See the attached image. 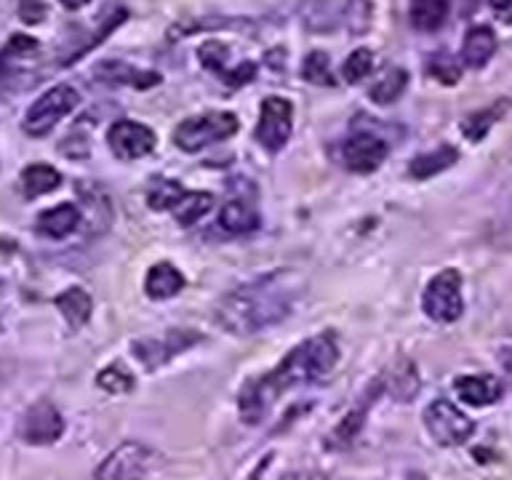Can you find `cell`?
<instances>
[{"label":"cell","instance_id":"cell-1","mask_svg":"<svg viewBox=\"0 0 512 480\" xmlns=\"http://www.w3.org/2000/svg\"><path fill=\"white\" fill-rule=\"evenodd\" d=\"M336 363H339V339L331 331H323V334L312 336L307 342L296 344L294 350L288 352L270 374L243 384L238 398L240 419L248 424H259L262 416L267 414V408L283 392L291 390V387H299V384L323 382L334 371Z\"/></svg>","mask_w":512,"mask_h":480},{"label":"cell","instance_id":"cell-2","mask_svg":"<svg viewBox=\"0 0 512 480\" xmlns=\"http://www.w3.org/2000/svg\"><path fill=\"white\" fill-rule=\"evenodd\" d=\"M304 294V278L296 270L280 267L267 275L248 280L224 296L216 320L238 336L259 334L264 328L286 320Z\"/></svg>","mask_w":512,"mask_h":480},{"label":"cell","instance_id":"cell-3","mask_svg":"<svg viewBox=\"0 0 512 480\" xmlns=\"http://www.w3.org/2000/svg\"><path fill=\"white\" fill-rule=\"evenodd\" d=\"M235 131H238V118L232 112H206L182 120L174 128V144L184 152H198L208 144L230 139Z\"/></svg>","mask_w":512,"mask_h":480},{"label":"cell","instance_id":"cell-4","mask_svg":"<svg viewBox=\"0 0 512 480\" xmlns=\"http://www.w3.org/2000/svg\"><path fill=\"white\" fill-rule=\"evenodd\" d=\"M424 315L435 323H454L462 318V275L454 267L438 272L422 294Z\"/></svg>","mask_w":512,"mask_h":480},{"label":"cell","instance_id":"cell-5","mask_svg":"<svg viewBox=\"0 0 512 480\" xmlns=\"http://www.w3.org/2000/svg\"><path fill=\"white\" fill-rule=\"evenodd\" d=\"M78 91L72 86H54L48 88L46 94L32 102V107L24 115V134L27 136H46L48 131H54V126L64 115H70L78 107Z\"/></svg>","mask_w":512,"mask_h":480},{"label":"cell","instance_id":"cell-6","mask_svg":"<svg viewBox=\"0 0 512 480\" xmlns=\"http://www.w3.org/2000/svg\"><path fill=\"white\" fill-rule=\"evenodd\" d=\"M155 451L144 443L136 440H126L120 443L115 451L107 454L99 467H96L94 478L96 480H144L150 475L152 464H155Z\"/></svg>","mask_w":512,"mask_h":480},{"label":"cell","instance_id":"cell-7","mask_svg":"<svg viewBox=\"0 0 512 480\" xmlns=\"http://www.w3.org/2000/svg\"><path fill=\"white\" fill-rule=\"evenodd\" d=\"M424 427L438 446H462L472 438L475 422L448 400H432L424 408Z\"/></svg>","mask_w":512,"mask_h":480},{"label":"cell","instance_id":"cell-8","mask_svg":"<svg viewBox=\"0 0 512 480\" xmlns=\"http://www.w3.org/2000/svg\"><path fill=\"white\" fill-rule=\"evenodd\" d=\"M294 107L283 96H267L259 107V123H256V142L262 144L264 150L278 152L283 150L291 139V128H294Z\"/></svg>","mask_w":512,"mask_h":480},{"label":"cell","instance_id":"cell-9","mask_svg":"<svg viewBox=\"0 0 512 480\" xmlns=\"http://www.w3.org/2000/svg\"><path fill=\"white\" fill-rule=\"evenodd\" d=\"M203 336L195 331H166L163 336H150V339H139L134 342V355L147 371L166 366L168 360L176 358L179 352L190 350L192 344H198Z\"/></svg>","mask_w":512,"mask_h":480},{"label":"cell","instance_id":"cell-10","mask_svg":"<svg viewBox=\"0 0 512 480\" xmlns=\"http://www.w3.org/2000/svg\"><path fill=\"white\" fill-rule=\"evenodd\" d=\"M64 419L59 414V408L48 400H38L35 406L24 411L22 424H19V435L24 443L30 446H51L62 438Z\"/></svg>","mask_w":512,"mask_h":480},{"label":"cell","instance_id":"cell-11","mask_svg":"<svg viewBox=\"0 0 512 480\" xmlns=\"http://www.w3.org/2000/svg\"><path fill=\"white\" fill-rule=\"evenodd\" d=\"M107 144L118 160H136L155 150V131L134 120H118L107 131Z\"/></svg>","mask_w":512,"mask_h":480},{"label":"cell","instance_id":"cell-12","mask_svg":"<svg viewBox=\"0 0 512 480\" xmlns=\"http://www.w3.org/2000/svg\"><path fill=\"white\" fill-rule=\"evenodd\" d=\"M390 152V144L371 134H355L350 136L342 147L344 166L355 171V174H371L382 166L384 158Z\"/></svg>","mask_w":512,"mask_h":480},{"label":"cell","instance_id":"cell-13","mask_svg":"<svg viewBox=\"0 0 512 480\" xmlns=\"http://www.w3.org/2000/svg\"><path fill=\"white\" fill-rule=\"evenodd\" d=\"M382 392H384V379L379 376V379H374V382L368 384L366 392L360 395L358 406L350 408L342 422L336 424V430L328 435V448H347L355 443V438H358L360 430H363V424H366L368 408H371V403H374Z\"/></svg>","mask_w":512,"mask_h":480},{"label":"cell","instance_id":"cell-14","mask_svg":"<svg viewBox=\"0 0 512 480\" xmlns=\"http://www.w3.org/2000/svg\"><path fill=\"white\" fill-rule=\"evenodd\" d=\"M456 395L464 400V403H470V406H491L496 400L502 398V379L494 374H467L459 376L454 382Z\"/></svg>","mask_w":512,"mask_h":480},{"label":"cell","instance_id":"cell-15","mask_svg":"<svg viewBox=\"0 0 512 480\" xmlns=\"http://www.w3.org/2000/svg\"><path fill=\"white\" fill-rule=\"evenodd\" d=\"M80 224V208L75 203H59V206L48 208L43 214L38 216V224H35V230L40 235H46V238H67L72 232L78 230Z\"/></svg>","mask_w":512,"mask_h":480},{"label":"cell","instance_id":"cell-16","mask_svg":"<svg viewBox=\"0 0 512 480\" xmlns=\"http://www.w3.org/2000/svg\"><path fill=\"white\" fill-rule=\"evenodd\" d=\"M184 286H187V278L171 262L152 264L147 278H144V294L150 296V299H171Z\"/></svg>","mask_w":512,"mask_h":480},{"label":"cell","instance_id":"cell-17","mask_svg":"<svg viewBox=\"0 0 512 480\" xmlns=\"http://www.w3.org/2000/svg\"><path fill=\"white\" fill-rule=\"evenodd\" d=\"M219 227L230 235H246L259 227V211L251 200L232 198L224 203L222 214H219Z\"/></svg>","mask_w":512,"mask_h":480},{"label":"cell","instance_id":"cell-18","mask_svg":"<svg viewBox=\"0 0 512 480\" xmlns=\"http://www.w3.org/2000/svg\"><path fill=\"white\" fill-rule=\"evenodd\" d=\"M496 51V35L491 27L486 24H480V27H472L467 35H464L462 43V62L472 70H480V67H486L488 59L494 56Z\"/></svg>","mask_w":512,"mask_h":480},{"label":"cell","instance_id":"cell-19","mask_svg":"<svg viewBox=\"0 0 512 480\" xmlns=\"http://www.w3.org/2000/svg\"><path fill=\"white\" fill-rule=\"evenodd\" d=\"M459 160V150L451 147V144H443L438 150L424 152L419 158L411 160V166H408V174L414 176L416 182H424V179H432V176H438L440 171H446Z\"/></svg>","mask_w":512,"mask_h":480},{"label":"cell","instance_id":"cell-20","mask_svg":"<svg viewBox=\"0 0 512 480\" xmlns=\"http://www.w3.org/2000/svg\"><path fill=\"white\" fill-rule=\"evenodd\" d=\"M96 78L104 83H128L134 88H150L158 86L160 75L158 72H142L136 67H128L126 62H104L96 67Z\"/></svg>","mask_w":512,"mask_h":480},{"label":"cell","instance_id":"cell-21","mask_svg":"<svg viewBox=\"0 0 512 480\" xmlns=\"http://www.w3.org/2000/svg\"><path fill=\"white\" fill-rule=\"evenodd\" d=\"M56 310L62 312L64 320L70 323L72 328H83L91 320V310H94V302H91V296L83 291V288L72 286L67 291L54 299Z\"/></svg>","mask_w":512,"mask_h":480},{"label":"cell","instance_id":"cell-22","mask_svg":"<svg viewBox=\"0 0 512 480\" xmlns=\"http://www.w3.org/2000/svg\"><path fill=\"white\" fill-rule=\"evenodd\" d=\"M384 390H390V395L400 403H408L414 400V395L419 392V374H416V366L408 358H403L398 366L392 368V374L382 376Z\"/></svg>","mask_w":512,"mask_h":480},{"label":"cell","instance_id":"cell-23","mask_svg":"<svg viewBox=\"0 0 512 480\" xmlns=\"http://www.w3.org/2000/svg\"><path fill=\"white\" fill-rule=\"evenodd\" d=\"M59 184H62V174H59L54 166H46V163H32V166H27L22 171L24 198L48 195V192H54Z\"/></svg>","mask_w":512,"mask_h":480},{"label":"cell","instance_id":"cell-24","mask_svg":"<svg viewBox=\"0 0 512 480\" xmlns=\"http://www.w3.org/2000/svg\"><path fill=\"white\" fill-rule=\"evenodd\" d=\"M507 110H510V102H507V99H499V102H494L491 107H486V110L470 112V115L462 120V134L467 136L470 142H480V139H486V134L491 131V126H494L496 120L502 118Z\"/></svg>","mask_w":512,"mask_h":480},{"label":"cell","instance_id":"cell-25","mask_svg":"<svg viewBox=\"0 0 512 480\" xmlns=\"http://www.w3.org/2000/svg\"><path fill=\"white\" fill-rule=\"evenodd\" d=\"M448 16V0H411V24L419 32H435Z\"/></svg>","mask_w":512,"mask_h":480},{"label":"cell","instance_id":"cell-26","mask_svg":"<svg viewBox=\"0 0 512 480\" xmlns=\"http://www.w3.org/2000/svg\"><path fill=\"white\" fill-rule=\"evenodd\" d=\"M184 187L174 179H163V176H155L147 187V206L152 211H174L179 206V200L184 198Z\"/></svg>","mask_w":512,"mask_h":480},{"label":"cell","instance_id":"cell-27","mask_svg":"<svg viewBox=\"0 0 512 480\" xmlns=\"http://www.w3.org/2000/svg\"><path fill=\"white\" fill-rule=\"evenodd\" d=\"M211 208H214V195H211V192H184V198L179 200V206L174 208V216L182 227H192V224H198Z\"/></svg>","mask_w":512,"mask_h":480},{"label":"cell","instance_id":"cell-28","mask_svg":"<svg viewBox=\"0 0 512 480\" xmlns=\"http://www.w3.org/2000/svg\"><path fill=\"white\" fill-rule=\"evenodd\" d=\"M406 83H408V75L406 70H387L382 78L376 80L368 96L374 99L376 104H392L395 99H400V94L406 91Z\"/></svg>","mask_w":512,"mask_h":480},{"label":"cell","instance_id":"cell-29","mask_svg":"<svg viewBox=\"0 0 512 480\" xmlns=\"http://www.w3.org/2000/svg\"><path fill=\"white\" fill-rule=\"evenodd\" d=\"M96 384H99L104 392H110V395H126V392L134 390V376L128 374L123 366H118V363H112V366L99 371Z\"/></svg>","mask_w":512,"mask_h":480},{"label":"cell","instance_id":"cell-30","mask_svg":"<svg viewBox=\"0 0 512 480\" xmlns=\"http://www.w3.org/2000/svg\"><path fill=\"white\" fill-rule=\"evenodd\" d=\"M427 72H430L435 80H440V83H446V86H454V83H459V78H462L459 62H456L451 54H446V51H438V54H432L430 59H427Z\"/></svg>","mask_w":512,"mask_h":480},{"label":"cell","instance_id":"cell-31","mask_svg":"<svg viewBox=\"0 0 512 480\" xmlns=\"http://www.w3.org/2000/svg\"><path fill=\"white\" fill-rule=\"evenodd\" d=\"M304 80L310 83H318V86H334V78H331V62H328V54L323 51H310L307 59L302 64Z\"/></svg>","mask_w":512,"mask_h":480},{"label":"cell","instance_id":"cell-32","mask_svg":"<svg viewBox=\"0 0 512 480\" xmlns=\"http://www.w3.org/2000/svg\"><path fill=\"white\" fill-rule=\"evenodd\" d=\"M374 67V54L368 51V48H358V51H352L342 64V75L347 83H360V80L366 78L368 72Z\"/></svg>","mask_w":512,"mask_h":480},{"label":"cell","instance_id":"cell-33","mask_svg":"<svg viewBox=\"0 0 512 480\" xmlns=\"http://www.w3.org/2000/svg\"><path fill=\"white\" fill-rule=\"evenodd\" d=\"M224 59H227V46L219 43V40H208L200 46V64L208 67V70H214L219 78H222V72L227 70L224 67Z\"/></svg>","mask_w":512,"mask_h":480},{"label":"cell","instance_id":"cell-34","mask_svg":"<svg viewBox=\"0 0 512 480\" xmlns=\"http://www.w3.org/2000/svg\"><path fill=\"white\" fill-rule=\"evenodd\" d=\"M38 51V40L30 35H14L8 40V46L3 48V56H30Z\"/></svg>","mask_w":512,"mask_h":480},{"label":"cell","instance_id":"cell-35","mask_svg":"<svg viewBox=\"0 0 512 480\" xmlns=\"http://www.w3.org/2000/svg\"><path fill=\"white\" fill-rule=\"evenodd\" d=\"M19 16H22L27 24L43 22V16H46V3H43V0H19Z\"/></svg>","mask_w":512,"mask_h":480},{"label":"cell","instance_id":"cell-36","mask_svg":"<svg viewBox=\"0 0 512 480\" xmlns=\"http://www.w3.org/2000/svg\"><path fill=\"white\" fill-rule=\"evenodd\" d=\"M491 8L499 22L512 24V0H491Z\"/></svg>","mask_w":512,"mask_h":480},{"label":"cell","instance_id":"cell-37","mask_svg":"<svg viewBox=\"0 0 512 480\" xmlns=\"http://www.w3.org/2000/svg\"><path fill=\"white\" fill-rule=\"evenodd\" d=\"M86 3H91V0H62V6L70 8V11H78V8H83Z\"/></svg>","mask_w":512,"mask_h":480},{"label":"cell","instance_id":"cell-38","mask_svg":"<svg viewBox=\"0 0 512 480\" xmlns=\"http://www.w3.org/2000/svg\"><path fill=\"white\" fill-rule=\"evenodd\" d=\"M504 366H507L512 371V358H504Z\"/></svg>","mask_w":512,"mask_h":480}]
</instances>
